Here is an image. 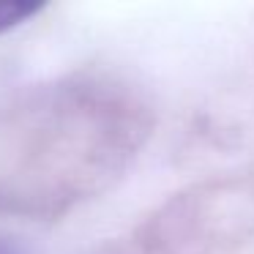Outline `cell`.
<instances>
[{
    "mask_svg": "<svg viewBox=\"0 0 254 254\" xmlns=\"http://www.w3.org/2000/svg\"><path fill=\"white\" fill-rule=\"evenodd\" d=\"M41 8L44 6H39V3H25V0H0V33H8V30L25 25Z\"/></svg>",
    "mask_w": 254,
    "mask_h": 254,
    "instance_id": "6da1fadb",
    "label": "cell"
},
{
    "mask_svg": "<svg viewBox=\"0 0 254 254\" xmlns=\"http://www.w3.org/2000/svg\"><path fill=\"white\" fill-rule=\"evenodd\" d=\"M0 254H25V252L19 243L8 241V238H0Z\"/></svg>",
    "mask_w": 254,
    "mask_h": 254,
    "instance_id": "7a4b0ae2",
    "label": "cell"
}]
</instances>
